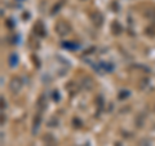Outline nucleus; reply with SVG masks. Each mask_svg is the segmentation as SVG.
Returning <instances> with one entry per match:
<instances>
[{
	"label": "nucleus",
	"mask_w": 155,
	"mask_h": 146,
	"mask_svg": "<svg viewBox=\"0 0 155 146\" xmlns=\"http://www.w3.org/2000/svg\"><path fill=\"white\" fill-rule=\"evenodd\" d=\"M19 88H21V83H19V80H18V79L13 80L12 84H11V89H12L13 92H18Z\"/></svg>",
	"instance_id": "nucleus-2"
},
{
	"label": "nucleus",
	"mask_w": 155,
	"mask_h": 146,
	"mask_svg": "<svg viewBox=\"0 0 155 146\" xmlns=\"http://www.w3.org/2000/svg\"><path fill=\"white\" fill-rule=\"evenodd\" d=\"M56 30L58 31V34H60V35H66V34L70 31V26L67 25L66 22H60V23H57Z\"/></svg>",
	"instance_id": "nucleus-1"
}]
</instances>
